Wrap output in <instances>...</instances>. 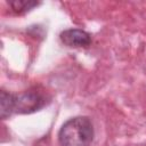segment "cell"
<instances>
[{
    "mask_svg": "<svg viewBox=\"0 0 146 146\" xmlns=\"http://www.w3.org/2000/svg\"><path fill=\"white\" fill-rule=\"evenodd\" d=\"M15 110V95L6 90L0 91V116L1 119L9 117Z\"/></svg>",
    "mask_w": 146,
    "mask_h": 146,
    "instance_id": "cell-4",
    "label": "cell"
},
{
    "mask_svg": "<svg viewBox=\"0 0 146 146\" xmlns=\"http://www.w3.org/2000/svg\"><path fill=\"white\" fill-rule=\"evenodd\" d=\"M60 41L67 47H88L91 42V36L88 32L79 29H68L60 33Z\"/></svg>",
    "mask_w": 146,
    "mask_h": 146,
    "instance_id": "cell-3",
    "label": "cell"
},
{
    "mask_svg": "<svg viewBox=\"0 0 146 146\" xmlns=\"http://www.w3.org/2000/svg\"><path fill=\"white\" fill-rule=\"evenodd\" d=\"M94 139V125L87 116L67 120L58 132L60 146H90Z\"/></svg>",
    "mask_w": 146,
    "mask_h": 146,
    "instance_id": "cell-1",
    "label": "cell"
},
{
    "mask_svg": "<svg viewBox=\"0 0 146 146\" xmlns=\"http://www.w3.org/2000/svg\"><path fill=\"white\" fill-rule=\"evenodd\" d=\"M9 6L13 8V10L16 14H25L31 9H33L34 7L39 6V2L32 0H16V1H10Z\"/></svg>",
    "mask_w": 146,
    "mask_h": 146,
    "instance_id": "cell-5",
    "label": "cell"
},
{
    "mask_svg": "<svg viewBox=\"0 0 146 146\" xmlns=\"http://www.w3.org/2000/svg\"><path fill=\"white\" fill-rule=\"evenodd\" d=\"M46 105L44 95L38 89H30L19 95H15V110L14 113L25 114L32 113Z\"/></svg>",
    "mask_w": 146,
    "mask_h": 146,
    "instance_id": "cell-2",
    "label": "cell"
}]
</instances>
